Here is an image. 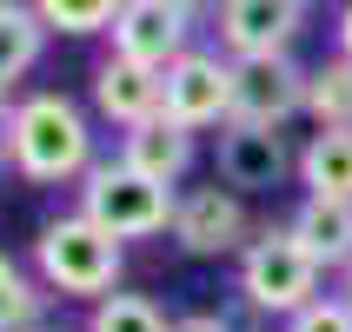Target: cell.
Masks as SVG:
<instances>
[{
  "label": "cell",
  "mask_w": 352,
  "mask_h": 332,
  "mask_svg": "<svg viewBox=\"0 0 352 332\" xmlns=\"http://www.w3.org/2000/svg\"><path fill=\"white\" fill-rule=\"evenodd\" d=\"M94 159V120L80 100L54 87H34L14 100V173L27 186H80Z\"/></svg>",
  "instance_id": "cell-1"
},
{
  "label": "cell",
  "mask_w": 352,
  "mask_h": 332,
  "mask_svg": "<svg viewBox=\"0 0 352 332\" xmlns=\"http://www.w3.org/2000/svg\"><path fill=\"white\" fill-rule=\"evenodd\" d=\"M34 273L54 299H80V306H100L107 293H120V273H126V246H120L107 226L80 213H54L40 219L34 233Z\"/></svg>",
  "instance_id": "cell-2"
},
{
  "label": "cell",
  "mask_w": 352,
  "mask_h": 332,
  "mask_svg": "<svg viewBox=\"0 0 352 332\" xmlns=\"http://www.w3.org/2000/svg\"><path fill=\"white\" fill-rule=\"evenodd\" d=\"M319 266L313 253L293 239V226L279 219V226H259L246 239V253L233 259V286H239V306L259 319H293L299 306H313L319 299Z\"/></svg>",
  "instance_id": "cell-3"
},
{
  "label": "cell",
  "mask_w": 352,
  "mask_h": 332,
  "mask_svg": "<svg viewBox=\"0 0 352 332\" xmlns=\"http://www.w3.org/2000/svg\"><path fill=\"white\" fill-rule=\"evenodd\" d=\"M74 193H80V213L94 219V226H107L120 246L173 233L179 193H173V186H160V179H146V173H133L120 153H113V159H94V166H87V179H80Z\"/></svg>",
  "instance_id": "cell-4"
},
{
  "label": "cell",
  "mask_w": 352,
  "mask_h": 332,
  "mask_svg": "<svg viewBox=\"0 0 352 332\" xmlns=\"http://www.w3.org/2000/svg\"><path fill=\"white\" fill-rule=\"evenodd\" d=\"M253 213H246V193L233 186H179V206H173V246L186 259H239L246 239H253Z\"/></svg>",
  "instance_id": "cell-5"
},
{
  "label": "cell",
  "mask_w": 352,
  "mask_h": 332,
  "mask_svg": "<svg viewBox=\"0 0 352 332\" xmlns=\"http://www.w3.org/2000/svg\"><path fill=\"white\" fill-rule=\"evenodd\" d=\"M166 107L160 113L186 126V133H206V126H226L233 120V60L219 47H186V54L166 67Z\"/></svg>",
  "instance_id": "cell-6"
},
{
  "label": "cell",
  "mask_w": 352,
  "mask_h": 332,
  "mask_svg": "<svg viewBox=\"0 0 352 332\" xmlns=\"http://www.w3.org/2000/svg\"><path fill=\"white\" fill-rule=\"evenodd\" d=\"M193 34H199V7L193 0H126L113 14V27H107L113 54L140 60V67H153V74H166V67L193 47Z\"/></svg>",
  "instance_id": "cell-7"
},
{
  "label": "cell",
  "mask_w": 352,
  "mask_h": 332,
  "mask_svg": "<svg viewBox=\"0 0 352 332\" xmlns=\"http://www.w3.org/2000/svg\"><path fill=\"white\" fill-rule=\"evenodd\" d=\"M293 173H299V153L286 146L279 126H239V120L219 126V146H213V179L219 186H233V193L253 199V193L286 186Z\"/></svg>",
  "instance_id": "cell-8"
},
{
  "label": "cell",
  "mask_w": 352,
  "mask_h": 332,
  "mask_svg": "<svg viewBox=\"0 0 352 332\" xmlns=\"http://www.w3.org/2000/svg\"><path fill=\"white\" fill-rule=\"evenodd\" d=\"M306 74L293 54H266V60H233V120L239 126H279L306 113Z\"/></svg>",
  "instance_id": "cell-9"
},
{
  "label": "cell",
  "mask_w": 352,
  "mask_h": 332,
  "mask_svg": "<svg viewBox=\"0 0 352 332\" xmlns=\"http://www.w3.org/2000/svg\"><path fill=\"white\" fill-rule=\"evenodd\" d=\"M299 34H306V0H219L213 14V40L226 60L293 54Z\"/></svg>",
  "instance_id": "cell-10"
},
{
  "label": "cell",
  "mask_w": 352,
  "mask_h": 332,
  "mask_svg": "<svg viewBox=\"0 0 352 332\" xmlns=\"http://www.w3.org/2000/svg\"><path fill=\"white\" fill-rule=\"evenodd\" d=\"M94 113L107 120V126H120V133H133V126H146V120H160V107H166V80L153 74V67H140V60H120L107 54L94 67Z\"/></svg>",
  "instance_id": "cell-11"
},
{
  "label": "cell",
  "mask_w": 352,
  "mask_h": 332,
  "mask_svg": "<svg viewBox=\"0 0 352 332\" xmlns=\"http://www.w3.org/2000/svg\"><path fill=\"white\" fill-rule=\"evenodd\" d=\"M120 159L133 166V173L160 179V186H186V173H193V159H199V133H186V126H173V120L160 113L146 120V126H133V133H120Z\"/></svg>",
  "instance_id": "cell-12"
},
{
  "label": "cell",
  "mask_w": 352,
  "mask_h": 332,
  "mask_svg": "<svg viewBox=\"0 0 352 332\" xmlns=\"http://www.w3.org/2000/svg\"><path fill=\"white\" fill-rule=\"evenodd\" d=\"M293 239L313 253L319 273H346L352 266V199H326V193H306L293 206Z\"/></svg>",
  "instance_id": "cell-13"
},
{
  "label": "cell",
  "mask_w": 352,
  "mask_h": 332,
  "mask_svg": "<svg viewBox=\"0 0 352 332\" xmlns=\"http://www.w3.org/2000/svg\"><path fill=\"white\" fill-rule=\"evenodd\" d=\"M47 20L34 14V0H0V100H20L27 74L47 54Z\"/></svg>",
  "instance_id": "cell-14"
},
{
  "label": "cell",
  "mask_w": 352,
  "mask_h": 332,
  "mask_svg": "<svg viewBox=\"0 0 352 332\" xmlns=\"http://www.w3.org/2000/svg\"><path fill=\"white\" fill-rule=\"evenodd\" d=\"M299 186L326 199H352V126H313V140L299 146Z\"/></svg>",
  "instance_id": "cell-15"
},
{
  "label": "cell",
  "mask_w": 352,
  "mask_h": 332,
  "mask_svg": "<svg viewBox=\"0 0 352 332\" xmlns=\"http://www.w3.org/2000/svg\"><path fill=\"white\" fill-rule=\"evenodd\" d=\"M47 306H54V293L40 286V273L20 266L14 253H0V332H40Z\"/></svg>",
  "instance_id": "cell-16"
},
{
  "label": "cell",
  "mask_w": 352,
  "mask_h": 332,
  "mask_svg": "<svg viewBox=\"0 0 352 332\" xmlns=\"http://www.w3.org/2000/svg\"><path fill=\"white\" fill-rule=\"evenodd\" d=\"M306 120L313 126H352V60L326 54L306 74Z\"/></svg>",
  "instance_id": "cell-17"
},
{
  "label": "cell",
  "mask_w": 352,
  "mask_h": 332,
  "mask_svg": "<svg viewBox=\"0 0 352 332\" xmlns=\"http://www.w3.org/2000/svg\"><path fill=\"white\" fill-rule=\"evenodd\" d=\"M87 332H173V319L153 293H107L87 313Z\"/></svg>",
  "instance_id": "cell-18"
},
{
  "label": "cell",
  "mask_w": 352,
  "mask_h": 332,
  "mask_svg": "<svg viewBox=\"0 0 352 332\" xmlns=\"http://www.w3.org/2000/svg\"><path fill=\"white\" fill-rule=\"evenodd\" d=\"M120 7H126V0H34V14L47 20V34H67V40L107 34Z\"/></svg>",
  "instance_id": "cell-19"
},
{
  "label": "cell",
  "mask_w": 352,
  "mask_h": 332,
  "mask_svg": "<svg viewBox=\"0 0 352 332\" xmlns=\"http://www.w3.org/2000/svg\"><path fill=\"white\" fill-rule=\"evenodd\" d=\"M279 332H352V306L339 293H319L313 306H299L293 319H279Z\"/></svg>",
  "instance_id": "cell-20"
},
{
  "label": "cell",
  "mask_w": 352,
  "mask_h": 332,
  "mask_svg": "<svg viewBox=\"0 0 352 332\" xmlns=\"http://www.w3.org/2000/svg\"><path fill=\"white\" fill-rule=\"evenodd\" d=\"M173 332H259V313H213V306H199V313H179Z\"/></svg>",
  "instance_id": "cell-21"
},
{
  "label": "cell",
  "mask_w": 352,
  "mask_h": 332,
  "mask_svg": "<svg viewBox=\"0 0 352 332\" xmlns=\"http://www.w3.org/2000/svg\"><path fill=\"white\" fill-rule=\"evenodd\" d=\"M14 166V100H0V173Z\"/></svg>",
  "instance_id": "cell-22"
},
{
  "label": "cell",
  "mask_w": 352,
  "mask_h": 332,
  "mask_svg": "<svg viewBox=\"0 0 352 332\" xmlns=\"http://www.w3.org/2000/svg\"><path fill=\"white\" fill-rule=\"evenodd\" d=\"M333 54H346V60H352V0L339 7V20H333Z\"/></svg>",
  "instance_id": "cell-23"
},
{
  "label": "cell",
  "mask_w": 352,
  "mask_h": 332,
  "mask_svg": "<svg viewBox=\"0 0 352 332\" xmlns=\"http://www.w3.org/2000/svg\"><path fill=\"white\" fill-rule=\"evenodd\" d=\"M339 299H346V306H352V266H346V273H339Z\"/></svg>",
  "instance_id": "cell-24"
},
{
  "label": "cell",
  "mask_w": 352,
  "mask_h": 332,
  "mask_svg": "<svg viewBox=\"0 0 352 332\" xmlns=\"http://www.w3.org/2000/svg\"><path fill=\"white\" fill-rule=\"evenodd\" d=\"M193 7H199V14H206V20H213V14H219V0H193Z\"/></svg>",
  "instance_id": "cell-25"
},
{
  "label": "cell",
  "mask_w": 352,
  "mask_h": 332,
  "mask_svg": "<svg viewBox=\"0 0 352 332\" xmlns=\"http://www.w3.org/2000/svg\"><path fill=\"white\" fill-rule=\"evenodd\" d=\"M40 332H87V326H40Z\"/></svg>",
  "instance_id": "cell-26"
}]
</instances>
